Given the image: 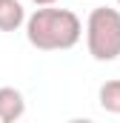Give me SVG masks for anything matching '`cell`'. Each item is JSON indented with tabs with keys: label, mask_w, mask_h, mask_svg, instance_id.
Masks as SVG:
<instances>
[{
	"label": "cell",
	"mask_w": 120,
	"mask_h": 123,
	"mask_svg": "<svg viewBox=\"0 0 120 123\" xmlns=\"http://www.w3.org/2000/svg\"><path fill=\"white\" fill-rule=\"evenodd\" d=\"M97 103H100L103 112H109V115H120V77L106 80V83L97 89Z\"/></svg>",
	"instance_id": "cell-5"
},
{
	"label": "cell",
	"mask_w": 120,
	"mask_h": 123,
	"mask_svg": "<svg viewBox=\"0 0 120 123\" xmlns=\"http://www.w3.org/2000/svg\"><path fill=\"white\" fill-rule=\"evenodd\" d=\"M83 34V23L69 9H34L26 20V40L40 52H66L77 46Z\"/></svg>",
	"instance_id": "cell-1"
},
{
	"label": "cell",
	"mask_w": 120,
	"mask_h": 123,
	"mask_svg": "<svg viewBox=\"0 0 120 123\" xmlns=\"http://www.w3.org/2000/svg\"><path fill=\"white\" fill-rule=\"evenodd\" d=\"M66 123H94V120H89V117H72V120H66Z\"/></svg>",
	"instance_id": "cell-7"
},
{
	"label": "cell",
	"mask_w": 120,
	"mask_h": 123,
	"mask_svg": "<svg viewBox=\"0 0 120 123\" xmlns=\"http://www.w3.org/2000/svg\"><path fill=\"white\" fill-rule=\"evenodd\" d=\"M117 6H120V0H117Z\"/></svg>",
	"instance_id": "cell-8"
},
{
	"label": "cell",
	"mask_w": 120,
	"mask_h": 123,
	"mask_svg": "<svg viewBox=\"0 0 120 123\" xmlns=\"http://www.w3.org/2000/svg\"><path fill=\"white\" fill-rule=\"evenodd\" d=\"M26 115V97L14 86H0V123H17Z\"/></svg>",
	"instance_id": "cell-3"
},
{
	"label": "cell",
	"mask_w": 120,
	"mask_h": 123,
	"mask_svg": "<svg viewBox=\"0 0 120 123\" xmlns=\"http://www.w3.org/2000/svg\"><path fill=\"white\" fill-rule=\"evenodd\" d=\"M26 9L20 6V0H3L0 3V31H17L26 23Z\"/></svg>",
	"instance_id": "cell-4"
},
{
	"label": "cell",
	"mask_w": 120,
	"mask_h": 123,
	"mask_svg": "<svg viewBox=\"0 0 120 123\" xmlns=\"http://www.w3.org/2000/svg\"><path fill=\"white\" fill-rule=\"evenodd\" d=\"M34 6H40V9H46V6H54V0H31Z\"/></svg>",
	"instance_id": "cell-6"
},
{
	"label": "cell",
	"mask_w": 120,
	"mask_h": 123,
	"mask_svg": "<svg viewBox=\"0 0 120 123\" xmlns=\"http://www.w3.org/2000/svg\"><path fill=\"white\" fill-rule=\"evenodd\" d=\"M0 3H3V0H0Z\"/></svg>",
	"instance_id": "cell-9"
},
{
	"label": "cell",
	"mask_w": 120,
	"mask_h": 123,
	"mask_svg": "<svg viewBox=\"0 0 120 123\" xmlns=\"http://www.w3.org/2000/svg\"><path fill=\"white\" fill-rule=\"evenodd\" d=\"M86 46L89 55L100 63H112L120 57V12L109 6L91 9L86 20Z\"/></svg>",
	"instance_id": "cell-2"
}]
</instances>
